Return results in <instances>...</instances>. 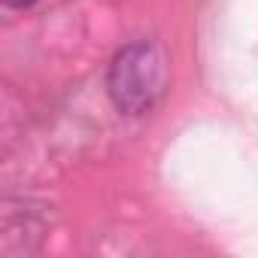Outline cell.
Wrapping results in <instances>:
<instances>
[{"label":"cell","instance_id":"cell-2","mask_svg":"<svg viewBox=\"0 0 258 258\" xmlns=\"http://www.w3.org/2000/svg\"><path fill=\"white\" fill-rule=\"evenodd\" d=\"M34 4H37V0H7V7H13V10H28Z\"/></svg>","mask_w":258,"mask_h":258},{"label":"cell","instance_id":"cell-1","mask_svg":"<svg viewBox=\"0 0 258 258\" xmlns=\"http://www.w3.org/2000/svg\"><path fill=\"white\" fill-rule=\"evenodd\" d=\"M106 91H109L115 112L127 118L149 115L167 91L164 49L152 40H134V43L121 46L109 64Z\"/></svg>","mask_w":258,"mask_h":258}]
</instances>
